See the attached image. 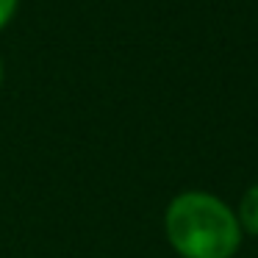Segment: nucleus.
Masks as SVG:
<instances>
[{
  "instance_id": "obj_1",
  "label": "nucleus",
  "mask_w": 258,
  "mask_h": 258,
  "mask_svg": "<svg viewBox=\"0 0 258 258\" xmlns=\"http://www.w3.org/2000/svg\"><path fill=\"white\" fill-rule=\"evenodd\" d=\"M164 230L180 258H233L241 244L236 211L211 191H180L164 211Z\"/></svg>"
},
{
  "instance_id": "obj_4",
  "label": "nucleus",
  "mask_w": 258,
  "mask_h": 258,
  "mask_svg": "<svg viewBox=\"0 0 258 258\" xmlns=\"http://www.w3.org/2000/svg\"><path fill=\"white\" fill-rule=\"evenodd\" d=\"M0 84H3V61H0Z\"/></svg>"
},
{
  "instance_id": "obj_3",
  "label": "nucleus",
  "mask_w": 258,
  "mask_h": 258,
  "mask_svg": "<svg viewBox=\"0 0 258 258\" xmlns=\"http://www.w3.org/2000/svg\"><path fill=\"white\" fill-rule=\"evenodd\" d=\"M14 9H17V0H0V28L12 20Z\"/></svg>"
},
{
  "instance_id": "obj_2",
  "label": "nucleus",
  "mask_w": 258,
  "mask_h": 258,
  "mask_svg": "<svg viewBox=\"0 0 258 258\" xmlns=\"http://www.w3.org/2000/svg\"><path fill=\"white\" fill-rule=\"evenodd\" d=\"M233 211H236V219H239V225H241V233L258 236V183H252L250 189L241 195L239 206H236Z\"/></svg>"
}]
</instances>
